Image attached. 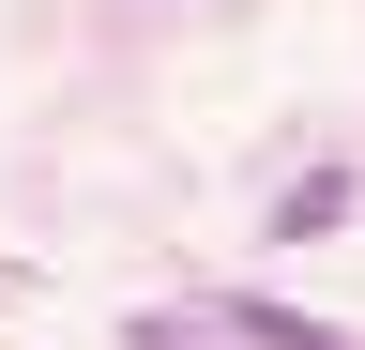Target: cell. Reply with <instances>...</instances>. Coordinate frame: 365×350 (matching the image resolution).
Wrapping results in <instances>:
<instances>
[{"label": "cell", "instance_id": "cell-1", "mask_svg": "<svg viewBox=\"0 0 365 350\" xmlns=\"http://www.w3.org/2000/svg\"><path fill=\"white\" fill-rule=\"evenodd\" d=\"M335 213H350V168H319V183H289V198H274V229L304 244V229H335Z\"/></svg>", "mask_w": 365, "mask_h": 350}]
</instances>
